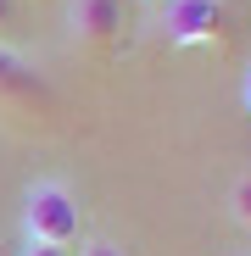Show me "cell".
Segmentation results:
<instances>
[{
    "label": "cell",
    "instance_id": "cell-1",
    "mask_svg": "<svg viewBox=\"0 0 251 256\" xmlns=\"http://www.w3.org/2000/svg\"><path fill=\"white\" fill-rule=\"evenodd\" d=\"M23 234L28 245H51V250H67L78 240V200L62 178H39L28 184L23 195Z\"/></svg>",
    "mask_w": 251,
    "mask_h": 256
},
{
    "label": "cell",
    "instance_id": "cell-2",
    "mask_svg": "<svg viewBox=\"0 0 251 256\" xmlns=\"http://www.w3.org/2000/svg\"><path fill=\"white\" fill-rule=\"evenodd\" d=\"M151 28L167 45H212L223 34V0H156Z\"/></svg>",
    "mask_w": 251,
    "mask_h": 256
},
{
    "label": "cell",
    "instance_id": "cell-3",
    "mask_svg": "<svg viewBox=\"0 0 251 256\" xmlns=\"http://www.w3.org/2000/svg\"><path fill=\"white\" fill-rule=\"evenodd\" d=\"M129 17H123V0H67V39L78 50H106L123 39Z\"/></svg>",
    "mask_w": 251,
    "mask_h": 256
},
{
    "label": "cell",
    "instance_id": "cell-4",
    "mask_svg": "<svg viewBox=\"0 0 251 256\" xmlns=\"http://www.w3.org/2000/svg\"><path fill=\"white\" fill-rule=\"evenodd\" d=\"M45 106H51V84L34 72L28 56L0 45V112H45Z\"/></svg>",
    "mask_w": 251,
    "mask_h": 256
},
{
    "label": "cell",
    "instance_id": "cell-5",
    "mask_svg": "<svg viewBox=\"0 0 251 256\" xmlns=\"http://www.w3.org/2000/svg\"><path fill=\"white\" fill-rule=\"evenodd\" d=\"M229 212H234V223H240V228H251V173L234 178V190H229Z\"/></svg>",
    "mask_w": 251,
    "mask_h": 256
},
{
    "label": "cell",
    "instance_id": "cell-6",
    "mask_svg": "<svg viewBox=\"0 0 251 256\" xmlns=\"http://www.w3.org/2000/svg\"><path fill=\"white\" fill-rule=\"evenodd\" d=\"M17 34V0H0V45Z\"/></svg>",
    "mask_w": 251,
    "mask_h": 256
},
{
    "label": "cell",
    "instance_id": "cell-7",
    "mask_svg": "<svg viewBox=\"0 0 251 256\" xmlns=\"http://www.w3.org/2000/svg\"><path fill=\"white\" fill-rule=\"evenodd\" d=\"M78 256H129V250H123L117 240H90V245H84Z\"/></svg>",
    "mask_w": 251,
    "mask_h": 256
},
{
    "label": "cell",
    "instance_id": "cell-8",
    "mask_svg": "<svg viewBox=\"0 0 251 256\" xmlns=\"http://www.w3.org/2000/svg\"><path fill=\"white\" fill-rule=\"evenodd\" d=\"M23 256H67V250H51V245H28Z\"/></svg>",
    "mask_w": 251,
    "mask_h": 256
},
{
    "label": "cell",
    "instance_id": "cell-9",
    "mask_svg": "<svg viewBox=\"0 0 251 256\" xmlns=\"http://www.w3.org/2000/svg\"><path fill=\"white\" fill-rule=\"evenodd\" d=\"M240 100H245V112H251V67H245V84H240Z\"/></svg>",
    "mask_w": 251,
    "mask_h": 256
}]
</instances>
